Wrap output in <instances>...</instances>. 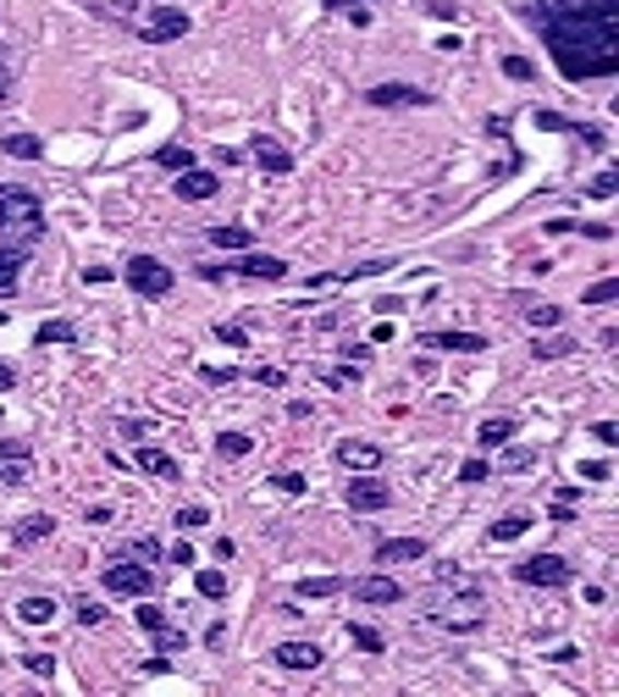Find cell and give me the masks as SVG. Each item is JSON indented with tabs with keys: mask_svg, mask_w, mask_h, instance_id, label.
I'll return each mask as SVG.
<instances>
[{
	"mask_svg": "<svg viewBox=\"0 0 619 697\" xmlns=\"http://www.w3.org/2000/svg\"><path fill=\"white\" fill-rule=\"evenodd\" d=\"M520 17L537 23L553 67L570 83L619 72V0H531Z\"/></svg>",
	"mask_w": 619,
	"mask_h": 697,
	"instance_id": "obj_1",
	"label": "cell"
},
{
	"mask_svg": "<svg viewBox=\"0 0 619 697\" xmlns=\"http://www.w3.org/2000/svg\"><path fill=\"white\" fill-rule=\"evenodd\" d=\"M45 238V205L34 189L23 184H0V244H17V249H34Z\"/></svg>",
	"mask_w": 619,
	"mask_h": 697,
	"instance_id": "obj_2",
	"label": "cell"
},
{
	"mask_svg": "<svg viewBox=\"0 0 619 697\" xmlns=\"http://www.w3.org/2000/svg\"><path fill=\"white\" fill-rule=\"evenodd\" d=\"M442 631H460V637H471V631H481L487 626V598L476 592V587H454V598H442V609L431 615Z\"/></svg>",
	"mask_w": 619,
	"mask_h": 697,
	"instance_id": "obj_3",
	"label": "cell"
},
{
	"mask_svg": "<svg viewBox=\"0 0 619 697\" xmlns=\"http://www.w3.org/2000/svg\"><path fill=\"white\" fill-rule=\"evenodd\" d=\"M122 277H128V288H133L139 299H166V294L177 288L171 267H166V260H155V255H133Z\"/></svg>",
	"mask_w": 619,
	"mask_h": 697,
	"instance_id": "obj_4",
	"label": "cell"
},
{
	"mask_svg": "<svg viewBox=\"0 0 619 697\" xmlns=\"http://www.w3.org/2000/svg\"><path fill=\"white\" fill-rule=\"evenodd\" d=\"M194 28V17L183 12V7H155V12H144L139 23H133V34L144 39V45H171V39H183Z\"/></svg>",
	"mask_w": 619,
	"mask_h": 697,
	"instance_id": "obj_5",
	"label": "cell"
},
{
	"mask_svg": "<svg viewBox=\"0 0 619 697\" xmlns=\"http://www.w3.org/2000/svg\"><path fill=\"white\" fill-rule=\"evenodd\" d=\"M200 277L205 283H222V277H260V283H283L288 277V267L277 255H238L233 267H200Z\"/></svg>",
	"mask_w": 619,
	"mask_h": 697,
	"instance_id": "obj_6",
	"label": "cell"
},
{
	"mask_svg": "<svg viewBox=\"0 0 619 697\" xmlns=\"http://www.w3.org/2000/svg\"><path fill=\"white\" fill-rule=\"evenodd\" d=\"M570 559H559V554H531V559H520L514 565V581L520 587H570Z\"/></svg>",
	"mask_w": 619,
	"mask_h": 697,
	"instance_id": "obj_7",
	"label": "cell"
},
{
	"mask_svg": "<svg viewBox=\"0 0 619 697\" xmlns=\"http://www.w3.org/2000/svg\"><path fill=\"white\" fill-rule=\"evenodd\" d=\"M106 592L111 598H150V587H155V576H150V565H133V559H117V565H106Z\"/></svg>",
	"mask_w": 619,
	"mask_h": 697,
	"instance_id": "obj_8",
	"label": "cell"
},
{
	"mask_svg": "<svg viewBox=\"0 0 619 697\" xmlns=\"http://www.w3.org/2000/svg\"><path fill=\"white\" fill-rule=\"evenodd\" d=\"M343 498H348V509H354V515H377V509H388V504H393L388 482H377L371 471H360V476H354Z\"/></svg>",
	"mask_w": 619,
	"mask_h": 697,
	"instance_id": "obj_9",
	"label": "cell"
},
{
	"mask_svg": "<svg viewBox=\"0 0 619 697\" xmlns=\"http://www.w3.org/2000/svg\"><path fill=\"white\" fill-rule=\"evenodd\" d=\"M272 659H277V670H321V642H305V637H294V642H277L272 648Z\"/></svg>",
	"mask_w": 619,
	"mask_h": 697,
	"instance_id": "obj_10",
	"label": "cell"
},
{
	"mask_svg": "<svg viewBox=\"0 0 619 697\" xmlns=\"http://www.w3.org/2000/svg\"><path fill=\"white\" fill-rule=\"evenodd\" d=\"M249 155H254V166H260V172H272V178H288V172H294V155H288L277 139H265V133H254V139H249Z\"/></svg>",
	"mask_w": 619,
	"mask_h": 697,
	"instance_id": "obj_11",
	"label": "cell"
},
{
	"mask_svg": "<svg viewBox=\"0 0 619 697\" xmlns=\"http://www.w3.org/2000/svg\"><path fill=\"white\" fill-rule=\"evenodd\" d=\"M343 592H354L360 603H398V598H404V587H398L393 576H382V570H377V576H360V581H348Z\"/></svg>",
	"mask_w": 619,
	"mask_h": 697,
	"instance_id": "obj_12",
	"label": "cell"
},
{
	"mask_svg": "<svg viewBox=\"0 0 619 697\" xmlns=\"http://www.w3.org/2000/svg\"><path fill=\"white\" fill-rule=\"evenodd\" d=\"M366 101H371V106H382V111H388V106H431V95H426V90H415V83H377V90H371Z\"/></svg>",
	"mask_w": 619,
	"mask_h": 697,
	"instance_id": "obj_13",
	"label": "cell"
},
{
	"mask_svg": "<svg viewBox=\"0 0 619 697\" xmlns=\"http://www.w3.org/2000/svg\"><path fill=\"white\" fill-rule=\"evenodd\" d=\"M28 476H34L28 444H0V482H7V487H23Z\"/></svg>",
	"mask_w": 619,
	"mask_h": 697,
	"instance_id": "obj_14",
	"label": "cell"
},
{
	"mask_svg": "<svg viewBox=\"0 0 619 697\" xmlns=\"http://www.w3.org/2000/svg\"><path fill=\"white\" fill-rule=\"evenodd\" d=\"M332 454H337V465H348V471H377V465H382V449L366 444V438H343Z\"/></svg>",
	"mask_w": 619,
	"mask_h": 697,
	"instance_id": "obj_15",
	"label": "cell"
},
{
	"mask_svg": "<svg viewBox=\"0 0 619 697\" xmlns=\"http://www.w3.org/2000/svg\"><path fill=\"white\" fill-rule=\"evenodd\" d=\"M426 349H449V355H481L487 338L481 332H420Z\"/></svg>",
	"mask_w": 619,
	"mask_h": 697,
	"instance_id": "obj_16",
	"label": "cell"
},
{
	"mask_svg": "<svg viewBox=\"0 0 619 697\" xmlns=\"http://www.w3.org/2000/svg\"><path fill=\"white\" fill-rule=\"evenodd\" d=\"M211 194H216V172H205V166H189V172H177V200L200 205V200H211Z\"/></svg>",
	"mask_w": 619,
	"mask_h": 697,
	"instance_id": "obj_17",
	"label": "cell"
},
{
	"mask_svg": "<svg viewBox=\"0 0 619 697\" xmlns=\"http://www.w3.org/2000/svg\"><path fill=\"white\" fill-rule=\"evenodd\" d=\"M409 559H426V543L420 537H388V543H377V565H409Z\"/></svg>",
	"mask_w": 619,
	"mask_h": 697,
	"instance_id": "obj_18",
	"label": "cell"
},
{
	"mask_svg": "<svg viewBox=\"0 0 619 697\" xmlns=\"http://www.w3.org/2000/svg\"><path fill=\"white\" fill-rule=\"evenodd\" d=\"M23 260H28V249H17V244H0V299H12V294H17Z\"/></svg>",
	"mask_w": 619,
	"mask_h": 697,
	"instance_id": "obj_19",
	"label": "cell"
},
{
	"mask_svg": "<svg viewBox=\"0 0 619 697\" xmlns=\"http://www.w3.org/2000/svg\"><path fill=\"white\" fill-rule=\"evenodd\" d=\"M133 465L150 471V476H160V482H177V460H171L166 449H150V444H144V449H133Z\"/></svg>",
	"mask_w": 619,
	"mask_h": 697,
	"instance_id": "obj_20",
	"label": "cell"
},
{
	"mask_svg": "<svg viewBox=\"0 0 619 697\" xmlns=\"http://www.w3.org/2000/svg\"><path fill=\"white\" fill-rule=\"evenodd\" d=\"M50 532H56L50 515H28V520H17V527H12V543H17V548H34V543H45Z\"/></svg>",
	"mask_w": 619,
	"mask_h": 697,
	"instance_id": "obj_21",
	"label": "cell"
},
{
	"mask_svg": "<svg viewBox=\"0 0 619 697\" xmlns=\"http://www.w3.org/2000/svg\"><path fill=\"white\" fill-rule=\"evenodd\" d=\"M17 621H23V626H50V621H56V598H39V592L23 598V603H17Z\"/></svg>",
	"mask_w": 619,
	"mask_h": 697,
	"instance_id": "obj_22",
	"label": "cell"
},
{
	"mask_svg": "<svg viewBox=\"0 0 619 697\" xmlns=\"http://www.w3.org/2000/svg\"><path fill=\"white\" fill-rule=\"evenodd\" d=\"M525 532H531V515H520V509L487 527V537H492V543H514V537H525Z\"/></svg>",
	"mask_w": 619,
	"mask_h": 697,
	"instance_id": "obj_23",
	"label": "cell"
},
{
	"mask_svg": "<svg viewBox=\"0 0 619 697\" xmlns=\"http://www.w3.org/2000/svg\"><path fill=\"white\" fill-rule=\"evenodd\" d=\"M476 438H481V449H503V444L514 438V421H509V415H492V421H481Z\"/></svg>",
	"mask_w": 619,
	"mask_h": 697,
	"instance_id": "obj_24",
	"label": "cell"
},
{
	"mask_svg": "<svg viewBox=\"0 0 619 697\" xmlns=\"http://www.w3.org/2000/svg\"><path fill=\"white\" fill-rule=\"evenodd\" d=\"M343 587H348L343 576H305V581H299L294 592H299V598H337Z\"/></svg>",
	"mask_w": 619,
	"mask_h": 697,
	"instance_id": "obj_25",
	"label": "cell"
},
{
	"mask_svg": "<svg viewBox=\"0 0 619 697\" xmlns=\"http://www.w3.org/2000/svg\"><path fill=\"white\" fill-rule=\"evenodd\" d=\"M0 150L17 155V161H39V155H45V144H39L34 133H12V139H0Z\"/></svg>",
	"mask_w": 619,
	"mask_h": 697,
	"instance_id": "obj_26",
	"label": "cell"
},
{
	"mask_svg": "<svg viewBox=\"0 0 619 697\" xmlns=\"http://www.w3.org/2000/svg\"><path fill=\"white\" fill-rule=\"evenodd\" d=\"M249 449H254L249 432H222V438H216V454H222V460H243Z\"/></svg>",
	"mask_w": 619,
	"mask_h": 697,
	"instance_id": "obj_27",
	"label": "cell"
},
{
	"mask_svg": "<svg viewBox=\"0 0 619 697\" xmlns=\"http://www.w3.org/2000/svg\"><path fill=\"white\" fill-rule=\"evenodd\" d=\"M155 161H160V166H171V172H189V166H194V150H189V144H160V150H155Z\"/></svg>",
	"mask_w": 619,
	"mask_h": 697,
	"instance_id": "obj_28",
	"label": "cell"
},
{
	"mask_svg": "<svg viewBox=\"0 0 619 697\" xmlns=\"http://www.w3.org/2000/svg\"><path fill=\"white\" fill-rule=\"evenodd\" d=\"M150 637H155V653H183V648H189V637L177 631V626H166V621H160Z\"/></svg>",
	"mask_w": 619,
	"mask_h": 697,
	"instance_id": "obj_29",
	"label": "cell"
},
{
	"mask_svg": "<svg viewBox=\"0 0 619 697\" xmlns=\"http://www.w3.org/2000/svg\"><path fill=\"white\" fill-rule=\"evenodd\" d=\"M211 244L216 249H249L254 238H249V227H211Z\"/></svg>",
	"mask_w": 619,
	"mask_h": 697,
	"instance_id": "obj_30",
	"label": "cell"
},
{
	"mask_svg": "<svg viewBox=\"0 0 619 697\" xmlns=\"http://www.w3.org/2000/svg\"><path fill=\"white\" fill-rule=\"evenodd\" d=\"M34 343H78V327H72V321H45V327L34 332Z\"/></svg>",
	"mask_w": 619,
	"mask_h": 697,
	"instance_id": "obj_31",
	"label": "cell"
},
{
	"mask_svg": "<svg viewBox=\"0 0 619 697\" xmlns=\"http://www.w3.org/2000/svg\"><path fill=\"white\" fill-rule=\"evenodd\" d=\"M570 349H575V338H543V343H531V355L537 361H564Z\"/></svg>",
	"mask_w": 619,
	"mask_h": 697,
	"instance_id": "obj_32",
	"label": "cell"
},
{
	"mask_svg": "<svg viewBox=\"0 0 619 697\" xmlns=\"http://www.w3.org/2000/svg\"><path fill=\"white\" fill-rule=\"evenodd\" d=\"M194 592H200V598H227V576H222V570H200V576H194Z\"/></svg>",
	"mask_w": 619,
	"mask_h": 697,
	"instance_id": "obj_33",
	"label": "cell"
},
{
	"mask_svg": "<svg viewBox=\"0 0 619 697\" xmlns=\"http://www.w3.org/2000/svg\"><path fill=\"white\" fill-rule=\"evenodd\" d=\"M586 194H592V200H614V194H619V172H614V166L597 172V178L586 184Z\"/></svg>",
	"mask_w": 619,
	"mask_h": 697,
	"instance_id": "obj_34",
	"label": "cell"
},
{
	"mask_svg": "<svg viewBox=\"0 0 619 697\" xmlns=\"http://www.w3.org/2000/svg\"><path fill=\"white\" fill-rule=\"evenodd\" d=\"M348 642H354V648H366V653H382V648H388V642H382V631L354 626V621H348Z\"/></svg>",
	"mask_w": 619,
	"mask_h": 697,
	"instance_id": "obj_35",
	"label": "cell"
},
{
	"mask_svg": "<svg viewBox=\"0 0 619 697\" xmlns=\"http://www.w3.org/2000/svg\"><path fill=\"white\" fill-rule=\"evenodd\" d=\"M122 559H139V565H155V559H160V543H155V537H139V543H128V548H122Z\"/></svg>",
	"mask_w": 619,
	"mask_h": 697,
	"instance_id": "obj_36",
	"label": "cell"
},
{
	"mask_svg": "<svg viewBox=\"0 0 619 697\" xmlns=\"http://www.w3.org/2000/svg\"><path fill=\"white\" fill-rule=\"evenodd\" d=\"M205 520H211V509L205 504H189V509H177V532H200Z\"/></svg>",
	"mask_w": 619,
	"mask_h": 697,
	"instance_id": "obj_37",
	"label": "cell"
},
{
	"mask_svg": "<svg viewBox=\"0 0 619 697\" xmlns=\"http://www.w3.org/2000/svg\"><path fill=\"white\" fill-rule=\"evenodd\" d=\"M72 609H78V626H83V631H88V626H100V621H106V609H100L95 598H78Z\"/></svg>",
	"mask_w": 619,
	"mask_h": 697,
	"instance_id": "obj_38",
	"label": "cell"
},
{
	"mask_svg": "<svg viewBox=\"0 0 619 697\" xmlns=\"http://www.w3.org/2000/svg\"><path fill=\"white\" fill-rule=\"evenodd\" d=\"M525 316H531V327H543V332H548V327H559V321H564V310H559V305H531V310H525Z\"/></svg>",
	"mask_w": 619,
	"mask_h": 697,
	"instance_id": "obj_39",
	"label": "cell"
},
{
	"mask_svg": "<svg viewBox=\"0 0 619 697\" xmlns=\"http://www.w3.org/2000/svg\"><path fill=\"white\" fill-rule=\"evenodd\" d=\"M503 78H514V83H531V78H537V67H531L525 56H503Z\"/></svg>",
	"mask_w": 619,
	"mask_h": 697,
	"instance_id": "obj_40",
	"label": "cell"
},
{
	"mask_svg": "<svg viewBox=\"0 0 619 697\" xmlns=\"http://www.w3.org/2000/svg\"><path fill=\"white\" fill-rule=\"evenodd\" d=\"M608 299H619V277H603L586 288V305H608Z\"/></svg>",
	"mask_w": 619,
	"mask_h": 697,
	"instance_id": "obj_41",
	"label": "cell"
},
{
	"mask_svg": "<svg viewBox=\"0 0 619 697\" xmlns=\"http://www.w3.org/2000/svg\"><path fill=\"white\" fill-rule=\"evenodd\" d=\"M537 128H548V133H570L575 122H570V117H559V111H537Z\"/></svg>",
	"mask_w": 619,
	"mask_h": 697,
	"instance_id": "obj_42",
	"label": "cell"
},
{
	"mask_svg": "<svg viewBox=\"0 0 619 697\" xmlns=\"http://www.w3.org/2000/svg\"><path fill=\"white\" fill-rule=\"evenodd\" d=\"M487 476H492L487 460H465V465H460V482H487Z\"/></svg>",
	"mask_w": 619,
	"mask_h": 697,
	"instance_id": "obj_43",
	"label": "cell"
},
{
	"mask_svg": "<svg viewBox=\"0 0 619 697\" xmlns=\"http://www.w3.org/2000/svg\"><path fill=\"white\" fill-rule=\"evenodd\" d=\"M254 382H260V388H283L288 371H277V366H254Z\"/></svg>",
	"mask_w": 619,
	"mask_h": 697,
	"instance_id": "obj_44",
	"label": "cell"
},
{
	"mask_svg": "<svg viewBox=\"0 0 619 697\" xmlns=\"http://www.w3.org/2000/svg\"><path fill=\"white\" fill-rule=\"evenodd\" d=\"M592 438H597L603 449H614V444H619V426H614V421H597V426H592Z\"/></svg>",
	"mask_w": 619,
	"mask_h": 697,
	"instance_id": "obj_45",
	"label": "cell"
},
{
	"mask_svg": "<svg viewBox=\"0 0 619 697\" xmlns=\"http://www.w3.org/2000/svg\"><path fill=\"white\" fill-rule=\"evenodd\" d=\"M200 377H205L211 388H222V382H233L238 371H233V366H200Z\"/></svg>",
	"mask_w": 619,
	"mask_h": 697,
	"instance_id": "obj_46",
	"label": "cell"
},
{
	"mask_svg": "<svg viewBox=\"0 0 619 697\" xmlns=\"http://www.w3.org/2000/svg\"><path fill=\"white\" fill-rule=\"evenodd\" d=\"M272 487H283V493H305V476H299V471H277Z\"/></svg>",
	"mask_w": 619,
	"mask_h": 697,
	"instance_id": "obj_47",
	"label": "cell"
},
{
	"mask_svg": "<svg viewBox=\"0 0 619 697\" xmlns=\"http://www.w3.org/2000/svg\"><path fill=\"white\" fill-rule=\"evenodd\" d=\"M23 664H28L34 675H56V659H50V653H23Z\"/></svg>",
	"mask_w": 619,
	"mask_h": 697,
	"instance_id": "obj_48",
	"label": "cell"
},
{
	"mask_svg": "<svg viewBox=\"0 0 619 697\" xmlns=\"http://www.w3.org/2000/svg\"><path fill=\"white\" fill-rule=\"evenodd\" d=\"M139 675H171V653H155V659H144V670Z\"/></svg>",
	"mask_w": 619,
	"mask_h": 697,
	"instance_id": "obj_49",
	"label": "cell"
},
{
	"mask_svg": "<svg viewBox=\"0 0 619 697\" xmlns=\"http://www.w3.org/2000/svg\"><path fill=\"white\" fill-rule=\"evenodd\" d=\"M160 621H166V615H160V609H155V603H139V626H144V631H155Z\"/></svg>",
	"mask_w": 619,
	"mask_h": 697,
	"instance_id": "obj_50",
	"label": "cell"
},
{
	"mask_svg": "<svg viewBox=\"0 0 619 697\" xmlns=\"http://www.w3.org/2000/svg\"><path fill=\"white\" fill-rule=\"evenodd\" d=\"M581 476H586V482H608V460H586Z\"/></svg>",
	"mask_w": 619,
	"mask_h": 697,
	"instance_id": "obj_51",
	"label": "cell"
},
{
	"mask_svg": "<svg viewBox=\"0 0 619 697\" xmlns=\"http://www.w3.org/2000/svg\"><path fill=\"white\" fill-rule=\"evenodd\" d=\"M326 12H348V7H377V0H321Z\"/></svg>",
	"mask_w": 619,
	"mask_h": 697,
	"instance_id": "obj_52",
	"label": "cell"
},
{
	"mask_svg": "<svg viewBox=\"0 0 619 697\" xmlns=\"http://www.w3.org/2000/svg\"><path fill=\"white\" fill-rule=\"evenodd\" d=\"M426 12H431V17H437V23H454V17H460V12H454V7H442V0H431V7H426Z\"/></svg>",
	"mask_w": 619,
	"mask_h": 697,
	"instance_id": "obj_53",
	"label": "cell"
},
{
	"mask_svg": "<svg viewBox=\"0 0 619 697\" xmlns=\"http://www.w3.org/2000/svg\"><path fill=\"white\" fill-rule=\"evenodd\" d=\"M216 338H222V343H233V349H238V343H243V327H233V321H227V327H216Z\"/></svg>",
	"mask_w": 619,
	"mask_h": 697,
	"instance_id": "obj_54",
	"label": "cell"
},
{
	"mask_svg": "<svg viewBox=\"0 0 619 697\" xmlns=\"http://www.w3.org/2000/svg\"><path fill=\"white\" fill-rule=\"evenodd\" d=\"M503 465H509V471H525V465H531V454H525V449H509V460H503Z\"/></svg>",
	"mask_w": 619,
	"mask_h": 697,
	"instance_id": "obj_55",
	"label": "cell"
},
{
	"mask_svg": "<svg viewBox=\"0 0 619 697\" xmlns=\"http://www.w3.org/2000/svg\"><path fill=\"white\" fill-rule=\"evenodd\" d=\"M222 642H227V626H222V621H216V626H211V631H205V648H222Z\"/></svg>",
	"mask_w": 619,
	"mask_h": 697,
	"instance_id": "obj_56",
	"label": "cell"
},
{
	"mask_svg": "<svg viewBox=\"0 0 619 697\" xmlns=\"http://www.w3.org/2000/svg\"><path fill=\"white\" fill-rule=\"evenodd\" d=\"M12 382H17V371H12V366H7V361H0V393H7V388H12Z\"/></svg>",
	"mask_w": 619,
	"mask_h": 697,
	"instance_id": "obj_57",
	"label": "cell"
},
{
	"mask_svg": "<svg viewBox=\"0 0 619 697\" xmlns=\"http://www.w3.org/2000/svg\"><path fill=\"white\" fill-rule=\"evenodd\" d=\"M7 90H12V78H7V61H0V101H7Z\"/></svg>",
	"mask_w": 619,
	"mask_h": 697,
	"instance_id": "obj_58",
	"label": "cell"
},
{
	"mask_svg": "<svg viewBox=\"0 0 619 697\" xmlns=\"http://www.w3.org/2000/svg\"><path fill=\"white\" fill-rule=\"evenodd\" d=\"M0 327H7V310H0Z\"/></svg>",
	"mask_w": 619,
	"mask_h": 697,
	"instance_id": "obj_59",
	"label": "cell"
}]
</instances>
